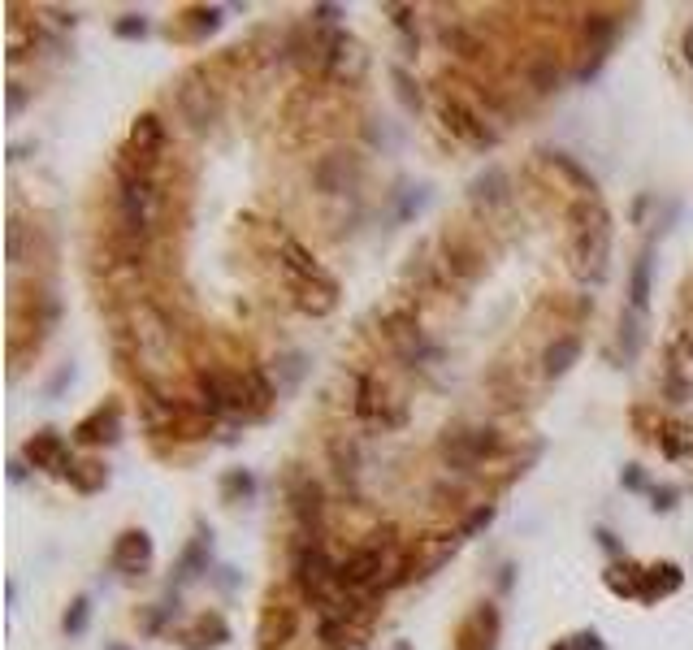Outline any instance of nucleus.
<instances>
[{"label": "nucleus", "instance_id": "7", "mask_svg": "<svg viewBox=\"0 0 693 650\" xmlns=\"http://www.w3.org/2000/svg\"><path fill=\"white\" fill-rule=\"evenodd\" d=\"M442 122H447V130H451L455 139L473 143V148H486V143H494V130L481 122L473 109H464L460 100H442Z\"/></svg>", "mask_w": 693, "mask_h": 650}, {"label": "nucleus", "instance_id": "10", "mask_svg": "<svg viewBox=\"0 0 693 650\" xmlns=\"http://www.w3.org/2000/svg\"><path fill=\"white\" fill-rule=\"evenodd\" d=\"M291 512L299 520V529H304V538H308V533L317 538V533H321V516H325V494H321L317 481H299L295 494H291Z\"/></svg>", "mask_w": 693, "mask_h": 650}, {"label": "nucleus", "instance_id": "13", "mask_svg": "<svg viewBox=\"0 0 693 650\" xmlns=\"http://www.w3.org/2000/svg\"><path fill=\"white\" fill-rule=\"evenodd\" d=\"M291 633H295V611L291 607H269L265 620H260V642H265V646H282Z\"/></svg>", "mask_w": 693, "mask_h": 650}, {"label": "nucleus", "instance_id": "15", "mask_svg": "<svg viewBox=\"0 0 693 650\" xmlns=\"http://www.w3.org/2000/svg\"><path fill=\"white\" fill-rule=\"evenodd\" d=\"M117 403H109V408H96L87 416L83 425H78V438L83 442H100V438H117Z\"/></svg>", "mask_w": 693, "mask_h": 650}, {"label": "nucleus", "instance_id": "2", "mask_svg": "<svg viewBox=\"0 0 693 650\" xmlns=\"http://www.w3.org/2000/svg\"><path fill=\"white\" fill-rule=\"evenodd\" d=\"M135 347H139V360H148V364H161L174 356V330H169V321H165V312L156 308V304H139L135 308Z\"/></svg>", "mask_w": 693, "mask_h": 650}, {"label": "nucleus", "instance_id": "16", "mask_svg": "<svg viewBox=\"0 0 693 650\" xmlns=\"http://www.w3.org/2000/svg\"><path fill=\"white\" fill-rule=\"evenodd\" d=\"M507 174L503 169H490V174H481L473 182V200H490V204H507Z\"/></svg>", "mask_w": 693, "mask_h": 650}, {"label": "nucleus", "instance_id": "6", "mask_svg": "<svg viewBox=\"0 0 693 650\" xmlns=\"http://www.w3.org/2000/svg\"><path fill=\"white\" fill-rule=\"evenodd\" d=\"M356 412L364 421H382L386 429H395L403 421V403H390L386 390L377 386V377H369V373L356 382Z\"/></svg>", "mask_w": 693, "mask_h": 650}, {"label": "nucleus", "instance_id": "1", "mask_svg": "<svg viewBox=\"0 0 693 650\" xmlns=\"http://www.w3.org/2000/svg\"><path fill=\"white\" fill-rule=\"evenodd\" d=\"M117 182H122V191H117V208H122L126 234L148 239V234L156 230V217H161V195H156L152 178L122 161V165H117Z\"/></svg>", "mask_w": 693, "mask_h": 650}, {"label": "nucleus", "instance_id": "21", "mask_svg": "<svg viewBox=\"0 0 693 650\" xmlns=\"http://www.w3.org/2000/svg\"><path fill=\"white\" fill-rule=\"evenodd\" d=\"M226 490H243V494H247V490H252V481H247V477H230Z\"/></svg>", "mask_w": 693, "mask_h": 650}, {"label": "nucleus", "instance_id": "3", "mask_svg": "<svg viewBox=\"0 0 693 650\" xmlns=\"http://www.w3.org/2000/svg\"><path fill=\"white\" fill-rule=\"evenodd\" d=\"M165 143H169V130L156 113H143L135 126H130V143H126V156H130V169H139V174H156V165H161L165 156Z\"/></svg>", "mask_w": 693, "mask_h": 650}, {"label": "nucleus", "instance_id": "20", "mask_svg": "<svg viewBox=\"0 0 693 650\" xmlns=\"http://www.w3.org/2000/svg\"><path fill=\"white\" fill-rule=\"evenodd\" d=\"M117 35H143V22H135V18L122 22V26H117Z\"/></svg>", "mask_w": 693, "mask_h": 650}, {"label": "nucleus", "instance_id": "9", "mask_svg": "<svg viewBox=\"0 0 693 650\" xmlns=\"http://www.w3.org/2000/svg\"><path fill=\"white\" fill-rule=\"evenodd\" d=\"M26 455L35 460V468H48V473H74V460H70V442H65L61 434H52V429H44V434H35L31 442H26Z\"/></svg>", "mask_w": 693, "mask_h": 650}, {"label": "nucleus", "instance_id": "12", "mask_svg": "<svg viewBox=\"0 0 693 650\" xmlns=\"http://www.w3.org/2000/svg\"><path fill=\"white\" fill-rule=\"evenodd\" d=\"M442 252H447V260H442V269L447 273H460L464 282H473L477 278V252L468 247L464 239H455V234H442Z\"/></svg>", "mask_w": 693, "mask_h": 650}, {"label": "nucleus", "instance_id": "8", "mask_svg": "<svg viewBox=\"0 0 693 650\" xmlns=\"http://www.w3.org/2000/svg\"><path fill=\"white\" fill-rule=\"evenodd\" d=\"M577 273L581 278H603L607 273V226H581L577 234Z\"/></svg>", "mask_w": 693, "mask_h": 650}, {"label": "nucleus", "instance_id": "18", "mask_svg": "<svg viewBox=\"0 0 693 650\" xmlns=\"http://www.w3.org/2000/svg\"><path fill=\"white\" fill-rule=\"evenodd\" d=\"M195 637H200V646H221V642H226V624H221L217 616H200Z\"/></svg>", "mask_w": 693, "mask_h": 650}, {"label": "nucleus", "instance_id": "23", "mask_svg": "<svg viewBox=\"0 0 693 650\" xmlns=\"http://www.w3.org/2000/svg\"><path fill=\"white\" fill-rule=\"evenodd\" d=\"M555 650H572V646H555Z\"/></svg>", "mask_w": 693, "mask_h": 650}, {"label": "nucleus", "instance_id": "17", "mask_svg": "<svg viewBox=\"0 0 693 650\" xmlns=\"http://www.w3.org/2000/svg\"><path fill=\"white\" fill-rule=\"evenodd\" d=\"M646 299H650V252L633 269V308H646Z\"/></svg>", "mask_w": 693, "mask_h": 650}, {"label": "nucleus", "instance_id": "22", "mask_svg": "<svg viewBox=\"0 0 693 650\" xmlns=\"http://www.w3.org/2000/svg\"><path fill=\"white\" fill-rule=\"evenodd\" d=\"M685 57H689V61H693V31H689V35H685Z\"/></svg>", "mask_w": 693, "mask_h": 650}, {"label": "nucleus", "instance_id": "14", "mask_svg": "<svg viewBox=\"0 0 693 650\" xmlns=\"http://www.w3.org/2000/svg\"><path fill=\"white\" fill-rule=\"evenodd\" d=\"M577 356H581V338H555L551 347H546V373L551 377H559V373H568L572 364H577Z\"/></svg>", "mask_w": 693, "mask_h": 650}, {"label": "nucleus", "instance_id": "4", "mask_svg": "<svg viewBox=\"0 0 693 650\" xmlns=\"http://www.w3.org/2000/svg\"><path fill=\"white\" fill-rule=\"evenodd\" d=\"M499 451H503V438L494 434V429H455V434L442 438V455H447L455 468H473Z\"/></svg>", "mask_w": 693, "mask_h": 650}, {"label": "nucleus", "instance_id": "11", "mask_svg": "<svg viewBox=\"0 0 693 650\" xmlns=\"http://www.w3.org/2000/svg\"><path fill=\"white\" fill-rule=\"evenodd\" d=\"M152 564V542H148V533L143 529H130L117 538L113 546V568L117 572H143Z\"/></svg>", "mask_w": 693, "mask_h": 650}, {"label": "nucleus", "instance_id": "5", "mask_svg": "<svg viewBox=\"0 0 693 650\" xmlns=\"http://www.w3.org/2000/svg\"><path fill=\"white\" fill-rule=\"evenodd\" d=\"M174 104H178V113L191 122V130H208L217 122V113H221V104H217V91L204 83L200 74H187L178 83L174 91Z\"/></svg>", "mask_w": 693, "mask_h": 650}, {"label": "nucleus", "instance_id": "19", "mask_svg": "<svg viewBox=\"0 0 693 650\" xmlns=\"http://www.w3.org/2000/svg\"><path fill=\"white\" fill-rule=\"evenodd\" d=\"M83 624H87V598H78L74 611L65 616V629H70V633H83Z\"/></svg>", "mask_w": 693, "mask_h": 650}]
</instances>
